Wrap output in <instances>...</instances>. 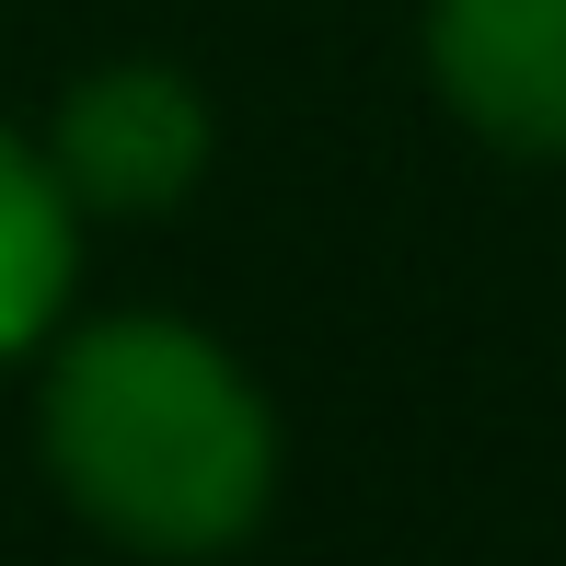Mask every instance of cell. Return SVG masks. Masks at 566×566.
I'll list each match as a JSON object with an SVG mask.
<instances>
[{"label":"cell","instance_id":"cell-1","mask_svg":"<svg viewBox=\"0 0 566 566\" xmlns=\"http://www.w3.org/2000/svg\"><path fill=\"white\" fill-rule=\"evenodd\" d=\"M35 451L93 532L139 555H220L277 497V417L243 358L174 313H105L59 336Z\"/></svg>","mask_w":566,"mask_h":566},{"label":"cell","instance_id":"cell-2","mask_svg":"<svg viewBox=\"0 0 566 566\" xmlns=\"http://www.w3.org/2000/svg\"><path fill=\"white\" fill-rule=\"evenodd\" d=\"M35 150H46V174L70 186L82 220H163L174 197H197V174H209V105H197L186 70L127 59V70L70 82Z\"/></svg>","mask_w":566,"mask_h":566},{"label":"cell","instance_id":"cell-3","mask_svg":"<svg viewBox=\"0 0 566 566\" xmlns=\"http://www.w3.org/2000/svg\"><path fill=\"white\" fill-rule=\"evenodd\" d=\"M428 70L462 127L566 163V0H428Z\"/></svg>","mask_w":566,"mask_h":566},{"label":"cell","instance_id":"cell-4","mask_svg":"<svg viewBox=\"0 0 566 566\" xmlns=\"http://www.w3.org/2000/svg\"><path fill=\"white\" fill-rule=\"evenodd\" d=\"M82 290V209L23 127H0V358L46 347Z\"/></svg>","mask_w":566,"mask_h":566}]
</instances>
